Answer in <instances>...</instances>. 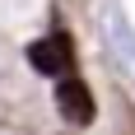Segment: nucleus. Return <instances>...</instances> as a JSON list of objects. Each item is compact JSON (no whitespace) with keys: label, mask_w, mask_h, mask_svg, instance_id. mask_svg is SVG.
<instances>
[{"label":"nucleus","mask_w":135,"mask_h":135,"mask_svg":"<svg viewBox=\"0 0 135 135\" xmlns=\"http://www.w3.org/2000/svg\"><path fill=\"white\" fill-rule=\"evenodd\" d=\"M98 33H103V47L112 51V61L135 75V23H131V14L121 5H107L103 19H98Z\"/></svg>","instance_id":"obj_1"},{"label":"nucleus","mask_w":135,"mask_h":135,"mask_svg":"<svg viewBox=\"0 0 135 135\" xmlns=\"http://www.w3.org/2000/svg\"><path fill=\"white\" fill-rule=\"evenodd\" d=\"M28 65L37 70V75H47V79L70 75V70H75V47H70V37L65 33H47V37L28 42Z\"/></svg>","instance_id":"obj_2"},{"label":"nucleus","mask_w":135,"mask_h":135,"mask_svg":"<svg viewBox=\"0 0 135 135\" xmlns=\"http://www.w3.org/2000/svg\"><path fill=\"white\" fill-rule=\"evenodd\" d=\"M56 112H61L70 126H93V117H98L93 93H89V84H84L75 70L56 79Z\"/></svg>","instance_id":"obj_3"}]
</instances>
